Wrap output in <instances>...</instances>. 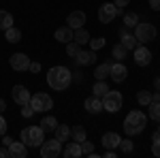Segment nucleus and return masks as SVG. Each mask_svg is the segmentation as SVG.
<instances>
[{"mask_svg":"<svg viewBox=\"0 0 160 158\" xmlns=\"http://www.w3.org/2000/svg\"><path fill=\"white\" fill-rule=\"evenodd\" d=\"M47 84L53 88V90H66L68 85L73 84V73L68 71V69H64V66H53L49 73H47Z\"/></svg>","mask_w":160,"mask_h":158,"instance_id":"f257e3e1","label":"nucleus"},{"mask_svg":"<svg viewBox=\"0 0 160 158\" xmlns=\"http://www.w3.org/2000/svg\"><path fill=\"white\" fill-rule=\"evenodd\" d=\"M145 126H148V118H145V113H141L139 109L130 111L128 115H126V120H124V133L126 135H139L145 130Z\"/></svg>","mask_w":160,"mask_h":158,"instance_id":"f03ea898","label":"nucleus"},{"mask_svg":"<svg viewBox=\"0 0 160 158\" xmlns=\"http://www.w3.org/2000/svg\"><path fill=\"white\" fill-rule=\"evenodd\" d=\"M43 137H45V130L41 126H26L24 130H22V135H19V139L28 147H41V143L45 141Z\"/></svg>","mask_w":160,"mask_h":158,"instance_id":"7ed1b4c3","label":"nucleus"},{"mask_svg":"<svg viewBox=\"0 0 160 158\" xmlns=\"http://www.w3.org/2000/svg\"><path fill=\"white\" fill-rule=\"evenodd\" d=\"M30 107L34 109V113H45V111L53 109V100H51L49 94H45V92H37L34 96H30Z\"/></svg>","mask_w":160,"mask_h":158,"instance_id":"20e7f679","label":"nucleus"},{"mask_svg":"<svg viewBox=\"0 0 160 158\" xmlns=\"http://www.w3.org/2000/svg\"><path fill=\"white\" fill-rule=\"evenodd\" d=\"M158 34V30H156V26L154 24H148V22H143V24H137L135 26V37L139 43H149V41H154Z\"/></svg>","mask_w":160,"mask_h":158,"instance_id":"39448f33","label":"nucleus"},{"mask_svg":"<svg viewBox=\"0 0 160 158\" xmlns=\"http://www.w3.org/2000/svg\"><path fill=\"white\" fill-rule=\"evenodd\" d=\"M122 103H124L122 94H120V92H113V90H109V92L102 96V109L109 111V113H115V111L122 109Z\"/></svg>","mask_w":160,"mask_h":158,"instance_id":"423d86ee","label":"nucleus"},{"mask_svg":"<svg viewBox=\"0 0 160 158\" xmlns=\"http://www.w3.org/2000/svg\"><path fill=\"white\" fill-rule=\"evenodd\" d=\"M60 154H62V143L56 137L41 143V156L43 158H56V156H60Z\"/></svg>","mask_w":160,"mask_h":158,"instance_id":"0eeeda50","label":"nucleus"},{"mask_svg":"<svg viewBox=\"0 0 160 158\" xmlns=\"http://www.w3.org/2000/svg\"><path fill=\"white\" fill-rule=\"evenodd\" d=\"M118 13H120V9H118L113 2H105V4L98 9V19H100V24H109V22H113V19L118 17Z\"/></svg>","mask_w":160,"mask_h":158,"instance_id":"6e6552de","label":"nucleus"},{"mask_svg":"<svg viewBox=\"0 0 160 158\" xmlns=\"http://www.w3.org/2000/svg\"><path fill=\"white\" fill-rule=\"evenodd\" d=\"M9 64H11L13 71H28L30 58H28L26 54H13L11 58H9Z\"/></svg>","mask_w":160,"mask_h":158,"instance_id":"1a4fd4ad","label":"nucleus"},{"mask_svg":"<svg viewBox=\"0 0 160 158\" xmlns=\"http://www.w3.org/2000/svg\"><path fill=\"white\" fill-rule=\"evenodd\" d=\"M126 75H128V69L124 66L122 62H111V69H109V77L113 81H124L126 79Z\"/></svg>","mask_w":160,"mask_h":158,"instance_id":"9d476101","label":"nucleus"},{"mask_svg":"<svg viewBox=\"0 0 160 158\" xmlns=\"http://www.w3.org/2000/svg\"><path fill=\"white\" fill-rule=\"evenodd\" d=\"M135 62L139 66H148L149 62H152V51L148 47H143V45H137L135 47Z\"/></svg>","mask_w":160,"mask_h":158,"instance_id":"9b49d317","label":"nucleus"},{"mask_svg":"<svg viewBox=\"0 0 160 158\" xmlns=\"http://www.w3.org/2000/svg\"><path fill=\"white\" fill-rule=\"evenodd\" d=\"M83 24H86V13H83V11L68 13V17H66V26H71L73 30H77V28H83Z\"/></svg>","mask_w":160,"mask_h":158,"instance_id":"f8f14e48","label":"nucleus"},{"mask_svg":"<svg viewBox=\"0 0 160 158\" xmlns=\"http://www.w3.org/2000/svg\"><path fill=\"white\" fill-rule=\"evenodd\" d=\"M75 62L79 64V66H88V64H94L96 62V54H94V49H90V51H86V49H81L77 56H75Z\"/></svg>","mask_w":160,"mask_h":158,"instance_id":"ddd939ff","label":"nucleus"},{"mask_svg":"<svg viewBox=\"0 0 160 158\" xmlns=\"http://www.w3.org/2000/svg\"><path fill=\"white\" fill-rule=\"evenodd\" d=\"M11 94H13V100H15L17 105H26V103H30V96H32L24 85H15Z\"/></svg>","mask_w":160,"mask_h":158,"instance_id":"4468645a","label":"nucleus"},{"mask_svg":"<svg viewBox=\"0 0 160 158\" xmlns=\"http://www.w3.org/2000/svg\"><path fill=\"white\" fill-rule=\"evenodd\" d=\"M9 152H11V158H26L28 156V145L19 139V143L13 141L11 145H9Z\"/></svg>","mask_w":160,"mask_h":158,"instance_id":"2eb2a0df","label":"nucleus"},{"mask_svg":"<svg viewBox=\"0 0 160 158\" xmlns=\"http://www.w3.org/2000/svg\"><path fill=\"white\" fill-rule=\"evenodd\" d=\"M120 38H122L120 43H122L126 49H135V47H137V43H139L135 34H130V32H128V28H126V26H124L122 30H120Z\"/></svg>","mask_w":160,"mask_h":158,"instance_id":"dca6fc26","label":"nucleus"},{"mask_svg":"<svg viewBox=\"0 0 160 158\" xmlns=\"http://www.w3.org/2000/svg\"><path fill=\"white\" fill-rule=\"evenodd\" d=\"M120 135L118 133H105L102 135V147L105 150H115V147L120 145Z\"/></svg>","mask_w":160,"mask_h":158,"instance_id":"f3484780","label":"nucleus"},{"mask_svg":"<svg viewBox=\"0 0 160 158\" xmlns=\"http://www.w3.org/2000/svg\"><path fill=\"white\" fill-rule=\"evenodd\" d=\"M73 28H71V26H62V28H58V30H56V34H53V37H56V41H60V43H71V41H73Z\"/></svg>","mask_w":160,"mask_h":158,"instance_id":"a211bd4d","label":"nucleus"},{"mask_svg":"<svg viewBox=\"0 0 160 158\" xmlns=\"http://www.w3.org/2000/svg\"><path fill=\"white\" fill-rule=\"evenodd\" d=\"M86 111L88 113H98V111H102V98H96V96H90L86 98Z\"/></svg>","mask_w":160,"mask_h":158,"instance_id":"6ab92c4d","label":"nucleus"},{"mask_svg":"<svg viewBox=\"0 0 160 158\" xmlns=\"http://www.w3.org/2000/svg\"><path fill=\"white\" fill-rule=\"evenodd\" d=\"M62 154H64L66 158H79V156H83V154H81V143H77V141H75V143H68V141H66V150H64Z\"/></svg>","mask_w":160,"mask_h":158,"instance_id":"aec40b11","label":"nucleus"},{"mask_svg":"<svg viewBox=\"0 0 160 158\" xmlns=\"http://www.w3.org/2000/svg\"><path fill=\"white\" fill-rule=\"evenodd\" d=\"M45 133H53L56 130V126H58V120L53 118V115H45L43 120H41V124H38Z\"/></svg>","mask_w":160,"mask_h":158,"instance_id":"412c9836","label":"nucleus"},{"mask_svg":"<svg viewBox=\"0 0 160 158\" xmlns=\"http://www.w3.org/2000/svg\"><path fill=\"white\" fill-rule=\"evenodd\" d=\"M107 92H109V85L105 84V79H96V84H94V88H92V94H94L96 98H102Z\"/></svg>","mask_w":160,"mask_h":158,"instance_id":"4be33fe9","label":"nucleus"},{"mask_svg":"<svg viewBox=\"0 0 160 158\" xmlns=\"http://www.w3.org/2000/svg\"><path fill=\"white\" fill-rule=\"evenodd\" d=\"M4 37H7L9 43H19V41H22V30L15 28V26H11V28L4 30Z\"/></svg>","mask_w":160,"mask_h":158,"instance_id":"5701e85b","label":"nucleus"},{"mask_svg":"<svg viewBox=\"0 0 160 158\" xmlns=\"http://www.w3.org/2000/svg\"><path fill=\"white\" fill-rule=\"evenodd\" d=\"M53 133H56V139H58L60 143H66V141L71 139V128H68V126H60V124H58Z\"/></svg>","mask_w":160,"mask_h":158,"instance_id":"b1692460","label":"nucleus"},{"mask_svg":"<svg viewBox=\"0 0 160 158\" xmlns=\"http://www.w3.org/2000/svg\"><path fill=\"white\" fill-rule=\"evenodd\" d=\"M73 41L75 43H79V45H86V43H90V34H88L86 28H77L73 32Z\"/></svg>","mask_w":160,"mask_h":158,"instance_id":"393cba45","label":"nucleus"},{"mask_svg":"<svg viewBox=\"0 0 160 158\" xmlns=\"http://www.w3.org/2000/svg\"><path fill=\"white\" fill-rule=\"evenodd\" d=\"M109 69H111V62H102L100 66H96L94 77H96V79H107V77H109Z\"/></svg>","mask_w":160,"mask_h":158,"instance_id":"a878e982","label":"nucleus"},{"mask_svg":"<svg viewBox=\"0 0 160 158\" xmlns=\"http://www.w3.org/2000/svg\"><path fill=\"white\" fill-rule=\"evenodd\" d=\"M13 26V15L9 11H0V30H7Z\"/></svg>","mask_w":160,"mask_h":158,"instance_id":"bb28decb","label":"nucleus"},{"mask_svg":"<svg viewBox=\"0 0 160 158\" xmlns=\"http://www.w3.org/2000/svg\"><path fill=\"white\" fill-rule=\"evenodd\" d=\"M149 118L154 122H160V100H152L149 103Z\"/></svg>","mask_w":160,"mask_h":158,"instance_id":"cd10ccee","label":"nucleus"},{"mask_svg":"<svg viewBox=\"0 0 160 158\" xmlns=\"http://www.w3.org/2000/svg\"><path fill=\"white\" fill-rule=\"evenodd\" d=\"M71 137H73V141L81 143V141L86 139V128H83V126H75V128H71Z\"/></svg>","mask_w":160,"mask_h":158,"instance_id":"c85d7f7f","label":"nucleus"},{"mask_svg":"<svg viewBox=\"0 0 160 158\" xmlns=\"http://www.w3.org/2000/svg\"><path fill=\"white\" fill-rule=\"evenodd\" d=\"M126 51H128V49L124 47L122 43H118V45L113 47V58H115V60H118V62H122L124 58H126Z\"/></svg>","mask_w":160,"mask_h":158,"instance_id":"c756f323","label":"nucleus"},{"mask_svg":"<svg viewBox=\"0 0 160 158\" xmlns=\"http://www.w3.org/2000/svg\"><path fill=\"white\" fill-rule=\"evenodd\" d=\"M137 24H139L137 13H126V15H124V26H126V28H135Z\"/></svg>","mask_w":160,"mask_h":158,"instance_id":"7c9ffc66","label":"nucleus"},{"mask_svg":"<svg viewBox=\"0 0 160 158\" xmlns=\"http://www.w3.org/2000/svg\"><path fill=\"white\" fill-rule=\"evenodd\" d=\"M81 51V45L79 43H75V41H71V43H66V56H71V58H75L77 54Z\"/></svg>","mask_w":160,"mask_h":158,"instance_id":"2f4dec72","label":"nucleus"},{"mask_svg":"<svg viewBox=\"0 0 160 158\" xmlns=\"http://www.w3.org/2000/svg\"><path fill=\"white\" fill-rule=\"evenodd\" d=\"M118 147H120V152H122V154H132V150H135V145H132V141H130V139H122Z\"/></svg>","mask_w":160,"mask_h":158,"instance_id":"473e14b6","label":"nucleus"},{"mask_svg":"<svg viewBox=\"0 0 160 158\" xmlns=\"http://www.w3.org/2000/svg\"><path fill=\"white\" fill-rule=\"evenodd\" d=\"M137 100H139V105H149L152 103V92H139Z\"/></svg>","mask_w":160,"mask_h":158,"instance_id":"72a5a7b5","label":"nucleus"},{"mask_svg":"<svg viewBox=\"0 0 160 158\" xmlns=\"http://www.w3.org/2000/svg\"><path fill=\"white\" fill-rule=\"evenodd\" d=\"M152 152H154V156L160 158V137H158V135L152 137Z\"/></svg>","mask_w":160,"mask_h":158,"instance_id":"f704fd0d","label":"nucleus"},{"mask_svg":"<svg viewBox=\"0 0 160 158\" xmlns=\"http://www.w3.org/2000/svg\"><path fill=\"white\" fill-rule=\"evenodd\" d=\"M92 152H94V145H92L88 139H83V141H81V154L88 156V154H92Z\"/></svg>","mask_w":160,"mask_h":158,"instance_id":"c9c22d12","label":"nucleus"},{"mask_svg":"<svg viewBox=\"0 0 160 158\" xmlns=\"http://www.w3.org/2000/svg\"><path fill=\"white\" fill-rule=\"evenodd\" d=\"M90 47L94 49V51L100 49V47H105V38H102V37H100V38H90Z\"/></svg>","mask_w":160,"mask_h":158,"instance_id":"e433bc0d","label":"nucleus"},{"mask_svg":"<svg viewBox=\"0 0 160 158\" xmlns=\"http://www.w3.org/2000/svg\"><path fill=\"white\" fill-rule=\"evenodd\" d=\"M22 115H24V118H32V115H34V109L30 107V103L22 105Z\"/></svg>","mask_w":160,"mask_h":158,"instance_id":"4c0bfd02","label":"nucleus"},{"mask_svg":"<svg viewBox=\"0 0 160 158\" xmlns=\"http://www.w3.org/2000/svg\"><path fill=\"white\" fill-rule=\"evenodd\" d=\"M2 135H7V120L2 118V113H0V137Z\"/></svg>","mask_w":160,"mask_h":158,"instance_id":"58836bf2","label":"nucleus"},{"mask_svg":"<svg viewBox=\"0 0 160 158\" xmlns=\"http://www.w3.org/2000/svg\"><path fill=\"white\" fill-rule=\"evenodd\" d=\"M128 2H130V0H113V4H115L120 11H122L124 7H128Z\"/></svg>","mask_w":160,"mask_h":158,"instance_id":"ea45409f","label":"nucleus"},{"mask_svg":"<svg viewBox=\"0 0 160 158\" xmlns=\"http://www.w3.org/2000/svg\"><path fill=\"white\" fill-rule=\"evenodd\" d=\"M28 71H30V73H38V71H41V64H38V62H30Z\"/></svg>","mask_w":160,"mask_h":158,"instance_id":"a19ab883","label":"nucleus"},{"mask_svg":"<svg viewBox=\"0 0 160 158\" xmlns=\"http://www.w3.org/2000/svg\"><path fill=\"white\" fill-rule=\"evenodd\" d=\"M0 158H11V152H9V147H7V145L0 147Z\"/></svg>","mask_w":160,"mask_h":158,"instance_id":"79ce46f5","label":"nucleus"},{"mask_svg":"<svg viewBox=\"0 0 160 158\" xmlns=\"http://www.w3.org/2000/svg\"><path fill=\"white\" fill-rule=\"evenodd\" d=\"M149 7H152L154 11H160V0H149Z\"/></svg>","mask_w":160,"mask_h":158,"instance_id":"37998d69","label":"nucleus"},{"mask_svg":"<svg viewBox=\"0 0 160 158\" xmlns=\"http://www.w3.org/2000/svg\"><path fill=\"white\" fill-rule=\"evenodd\" d=\"M11 143H13V139H11V137H7V135H2V145H7V147H9Z\"/></svg>","mask_w":160,"mask_h":158,"instance_id":"c03bdc74","label":"nucleus"},{"mask_svg":"<svg viewBox=\"0 0 160 158\" xmlns=\"http://www.w3.org/2000/svg\"><path fill=\"white\" fill-rule=\"evenodd\" d=\"M105 156H107V158H115V156H118V154H115L113 150H107V152H105Z\"/></svg>","mask_w":160,"mask_h":158,"instance_id":"a18cd8bd","label":"nucleus"},{"mask_svg":"<svg viewBox=\"0 0 160 158\" xmlns=\"http://www.w3.org/2000/svg\"><path fill=\"white\" fill-rule=\"evenodd\" d=\"M73 81H81V73H73Z\"/></svg>","mask_w":160,"mask_h":158,"instance_id":"49530a36","label":"nucleus"},{"mask_svg":"<svg viewBox=\"0 0 160 158\" xmlns=\"http://www.w3.org/2000/svg\"><path fill=\"white\" fill-rule=\"evenodd\" d=\"M7 109V103H4V100H2V98H0V113H2V111Z\"/></svg>","mask_w":160,"mask_h":158,"instance_id":"de8ad7c7","label":"nucleus"},{"mask_svg":"<svg viewBox=\"0 0 160 158\" xmlns=\"http://www.w3.org/2000/svg\"><path fill=\"white\" fill-rule=\"evenodd\" d=\"M156 85H158V90H160V79H158V81H156Z\"/></svg>","mask_w":160,"mask_h":158,"instance_id":"09e8293b","label":"nucleus"},{"mask_svg":"<svg viewBox=\"0 0 160 158\" xmlns=\"http://www.w3.org/2000/svg\"><path fill=\"white\" fill-rule=\"evenodd\" d=\"M154 135H158V137H160V128H158V130H156V133H154Z\"/></svg>","mask_w":160,"mask_h":158,"instance_id":"8fccbe9b","label":"nucleus"}]
</instances>
